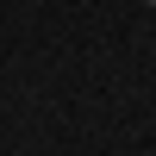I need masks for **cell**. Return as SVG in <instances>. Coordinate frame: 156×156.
Masks as SVG:
<instances>
[{
  "mask_svg": "<svg viewBox=\"0 0 156 156\" xmlns=\"http://www.w3.org/2000/svg\"><path fill=\"white\" fill-rule=\"evenodd\" d=\"M144 6H156V0H144Z\"/></svg>",
  "mask_w": 156,
  "mask_h": 156,
  "instance_id": "1",
  "label": "cell"
}]
</instances>
